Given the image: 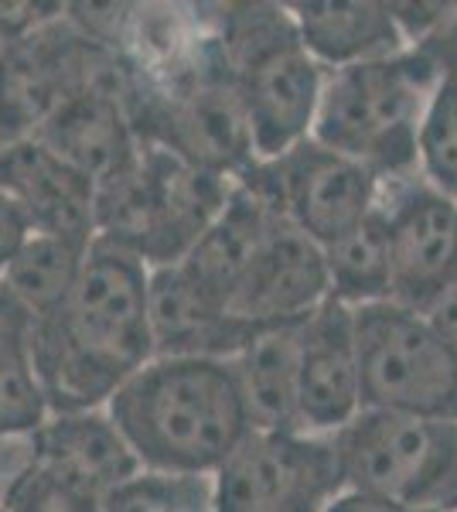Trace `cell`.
<instances>
[{"mask_svg": "<svg viewBox=\"0 0 457 512\" xmlns=\"http://www.w3.org/2000/svg\"><path fill=\"white\" fill-rule=\"evenodd\" d=\"M417 175L457 202V82H440L417 134Z\"/></svg>", "mask_w": 457, "mask_h": 512, "instance_id": "cb8c5ba5", "label": "cell"}, {"mask_svg": "<svg viewBox=\"0 0 457 512\" xmlns=\"http://www.w3.org/2000/svg\"><path fill=\"white\" fill-rule=\"evenodd\" d=\"M0 41H4V35H0Z\"/></svg>", "mask_w": 457, "mask_h": 512, "instance_id": "836d02e7", "label": "cell"}, {"mask_svg": "<svg viewBox=\"0 0 457 512\" xmlns=\"http://www.w3.org/2000/svg\"><path fill=\"white\" fill-rule=\"evenodd\" d=\"M324 512H417V509H403V506H393V502L372 499V495L342 489Z\"/></svg>", "mask_w": 457, "mask_h": 512, "instance_id": "1f68e13d", "label": "cell"}, {"mask_svg": "<svg viewBox=\"0 0 457 512\" xmlns=\"http://www.w3.org/2000/svg\"><path fill=\"white\" fill-rule=\"evenodd\" d=\"M324 301H328V274H324L321 246L290 226L284 216H277L239 287L232 318L249 328L301 321Z\"/></svg>", "mask_w": 457, "mask_h": 512, "instance_id": "9a60e30c", "label": "cell"}, {"mask_svg": "<svg viewBox=\"0 0 457 512\" xmlns=\"http://www.w3.org/2000/svg\"><path fill=\"white\" fill-rule=\"evenodd\" d=\"M28 448L31 465L96 495L99 502L140 472L134 451L106 410L48 414L45 424L28 437Z\"/></svg>", "mask_w": 457, "mask_h": 512, "instance_id": "e0dca14e", "label": "cell"}, {"mask_svg": "<svg viewBox=\"0 0 457 512\" xmlns=\"http://www.w3.org/2000/svg\"><path fill=\"white\" fill-rule=\"evenodd\" d=\"M362 410L359 352H355L352 308L324 301L301 325L297 366V414L301 434L331 437Z\"/></svg>", "mask_w": 457, "mask_h": 512, "instance_id": "5bb4252c", "label": "cell"}, {"mask_svg": "<svg viewBox=\"0 0 457 512\" xmlns=\"http://www.w3.org/2000/svg\"><path fill=\"white\" fill-rule=\"evenodd\" d=\"M134 89L137 62L130 59L127 72L116 82H106V86H96L89 93L69 99L38 130L35 140H41L65 164H72L79 175H86L99 192L130 168V161L137 158L140 144H144L137 137L134 120H130Z\"/></svg>", "mask_w": 457, "mask_h": 512, "instance_id": "4fadbf2b", "label": "cell"}, {"mask_svg": "<svg viewBox=\"0 0 457 512\" xmlns=\"http://www.w3.org/2000/svg\"><path fill=\"white\" fill-rule=\"evenodd\" d=\"M103 410L137 465L157 475L212 478L253 434L229 359L154 355Z\"/></svg>", "mask_w": 457, "mask_h": 512, "instance_id": "7a4b0ae2", "label": "cell"}, {"mask_svg": "<svg viewBox=\"0 0 457 512\" xmlns=\"http://www.w3.org/2000/svg\"><path fill=\"white\" fill-rule=\"evenodd\" d=\"M324 274H328V297L345 308H369V304L389 301V236L386 216L372 209L359 226H352L335 243L321 246Z\"/></svg>", "mask_w": 457, "mask_h": 512, "instance_id": "7402d4cb", "label": "cell"}, {"mask_svg": "<svg viewBox=\"0 0 457 512\" xmlns=\"http://www.w3.org/2000/svg\"><path fill=\"white\" fill-rule=\"evenodd\" d=\"M307 55L324 72L389 59L406 52V38L393 18V4L376 0H324V4H287Z\"/></svg>", "mask_w": 457, "mask_h": 512, "instance_id": "ffe728a7", "label": "cell"}, {"mask_svg": "<svg viewBox=\"0 0 457 512\" xmlns=\"http://www.w3.org/2000/svg\"><path fill=\"white\" fill-rule=\"evenodd\" d=\"M4 512H103V502L28 461L4 489Z\"/></svg>", "mask_w": 457, "mask_h": 512, "instance_id": "4316f807", "label": "cell"}, {"mask_svg": "<svg viewBox=\"0 0 457 512\" xmlns=\"http://www.w3.org/2000/svg\"><path fill=\"white\" fill-rule=\"evenodd\" d=\"M352 318L362 410L457 420V359L427 315L382 301Z\"/></svg>", "mask_w": 457, "mask_h": 512, "instance_id": "9c48e42d", "label": "cell"}, {"mask_svg": "<svg viewBox=\"0 0 457 512\" xmlns=\"http://www.w3.org/2000/svg\"><path fill=\"white\" fill-rule=\"evenodd\" d=\"M0 192L21 205L35 233L96 239V185L35 137L0 147Z\"/></svg>", "mask_w": 457, "mask_h": 512, "instance_id": "2e32d148", "label": "cell"}, {"mask_svg": "<svg viewBox=\"0 0 457 512\" xmlns=\"http://www.w3.org/2000/svg\"><path fill=\"white\" fill-rule=\"evenodd\" d=\"M440 86L434 65L406 48L389 59L324 72L311 140L362 164L382 185L417 175V134Z\"/></svg>", "mask_w": 457, "mask_h": 512, "instance_id": "277c9868", "label": "cell"}, {"mask_svg": "<svg viewBox=\"0 0 457 512\" xmlns=\"http://www.w3.org/2000/svg\"><path fill=\"white\" fill-rule=\"evenodd\" d=\"M103 512H212L209 478L140 472L103 499Z\"/></svg>", "mask_w": 457, "mask_h": 512, "instance_id": "d4e9b609", "label": "cell"}, {"mask_svg": "<svg viewBox=\"0 0 457 512\" xmlns=\"http://www.w3.org/2000/svg\"><path fill=\"white\" fill-rule=\"evenodd\" d=\"M389 236V301L427 311L457 280V202L420 175L382 185Z\"/></svg>", "mask_w": 457, "mask_h": 512, "instance_id": "7c38bea8", "label": "cell"}, {"mask_svg": "<svg viewBox=\"0 0 457 512\" xmlns=\"http://www.w3.org/2000/svg\"><path fill=\"white\" fill-rule=\"evenodd\" d=\"M151 332L154 355L232 359L253 328L229 318L178 263H171L151 270Z\"/></svg>", "mask_w": 457, "mask_h": 512, "instance_id": "d6986e66", "label": "cell"}, {"mask_svg": "<svg viewBox=\"0 0 457 512\" xmlns=\"http://www.w3.org/2000/svg\"><path fill=\"white\" fill-rule=\"evenodd\" d=\"M423 315H427V321L434 325V332L444 338V345L457 359V280L437 297L434 304H430L427 311H423Z\"/></svg>", "mask_w": 457, "mask_h": 512, "instance_id": "4dcf8cb0", "label": "cell"}, {"mask_svg": "<svg viewBox=\"0 0 457 512\" xmlns=\"http://www.w3.org/2000/svg\"><path fill=\"white\" fill-rule=\"evenodd\" d=\"M277 212L243 181H232V192L212 226L198 236V243L181 256L178 267L202 287L205 294L232 318V304L243 280L267 239Z\"/></svg>", "mask_w": 457, "mask_h": 512, "instance_id": "ac0fdd59", "label": "cell"}, {"mask_svg": "<svg viewBox=\"0 0 457 512\" xmlns=\"http://www.w3.org/2000/svg\"><path fill=\"white\" fill-rule=\"evenodd\" d=\"M212 41L253 134L256 161L311 137L324 69L307 55L287 4H222Z\"/></svg>", "mask_w": 457, "mask_h": 512, "instance_id": "3957f363", "label": "cell"}, {"mask_svg": "<svg viewBox=\"0 0 457 512\" xmlns=\"http://www.w3.org/2000/svg\"><path fill=\"white\" fill-rule=\"evenodd\" d=\"M127 48L96 38L55 4L38 24L0 41V147L35 137L69 99L127 72Z\"/></svg>", "mask_w": 457, "mask_h": 512, "instance_id": "52a82bcc", "label": "cell"}, {"mask_svg": "<svg viewBox=\"0 0 457 512\" xmlns=\"http://www.w3.org/2000/svg\"><path fill=\"white\" fill-rule=\"evenodd\" d=\"M28 359L52 414L103 410L154 359L151 270L120 246L93 239L72 294L31 328Z\"/></svg>", "mask_w": 457, "mask_h": 512, "instance_id": "6da1fadb", "label": "cell"}, {"mask_svg": "<svg viewBox=\"0 0 457 512\" xmlns=\"http://www.w3.org/2000/svg\"><path fill=\"white\" fill-rule=\"evenodd\" d=\"M413 52H420L423 59L434 65L440 82H457V4L420 45H413Z\"/></svg>", "mask_w": 457, "mask_h": 512, "instance_id": "83f0119b", "label": "cell"}, {"mask_svg": "<svg viewBox=\"0 0 457 512\" xmlns=\"http://www.w3.org/2000/svg\"><path fill=\"white\" fill-rule=\"evenodd\" d=\"M31 233H35V226H31V219L24 216L21 205L7 192H0V277H4L7 263L14 260V253L28 243Z\"/></svg>", "mask_w": 457, "mask_h": 512, "instance_id": "f546056e", "label": "cell"}, {"mask_svg": "<svg viewBox=\"0 0 457 512\" xmlns=\"http://www.w3.org/2000/svg\"><path fill=\"white\" fill-rule=\"evenodd\" d=\"M212 512H324L345 489L328 437L253 431L209 478Z\"/></svg>", "mask_w": 457, "mask_h": 512, "instance_id": "30bf717a", "label": "cell"}, {"mask_svg": "<svg viewBox=\"0 0 457 512\" xmlns=\"http://www.w3.org/2000/svg\"><path fill=\"white\" fill-rule=\"evenodd\" d=\"M0 512H4V485H0Z\"/></svg>", "mask_w": 457, "mask_h": 512, "instance_id": "d6a6232c", "label": "cell"}, {"mask_svg": "<svg viewBox=\"0 0 457 512\" xmlns=\"http://www.w3.org/2000/svg\"><path fill=\"white\" fill-rule=\"evenodd\" d=\"M89 243H76V239L52 236V233H31L28 243L14 253V260L4 270V284L11 294L28 308V315L41 321L55 315L72 294L86 260Z\"/></svg>", "mask_w": 457, "mask_h": 512, "instance_id": "603a6c76", "label": "cell"}, {"mask_svg": "<svg viewBox=\"0 0 457 512\" xmlns=\"http://www.w3.org/2000/svg\"><path fill=\"white\" fill-rule=\"evenodd\" d=\"M48 400L24 352L0 355V444L31 437L48 420Z\"/></svg>", "mask_w": 457, "mask_h": 512, "instance_id": "484cf974", "label": "cell"}, {"mask_svg": "<svg viewBox=\"0 0 457 512\" xmlns=\"http://www.w3.org/2000/svg\"><path fill=\"white\" fill-rule=\"evenodd\" d=\"M301 325L304 318L256 325L229 359L253 431H301V414H297Z\"/></svg>", "mask_w": 457, "mask_h": 512, "instance_id": "44dd1931", "label": "cell"}, {"mask_svg": "<svg viewBox=\"0 0 457 512\" xmlns=\"http://www.w3.org/2000/svg\"><path fill=\"white\" fill-rule=\"evenodd\" d=\"M239 181L318 246L335 243L382 202V181L372 171L311 137L280 158L256 161Z\"/></svg>", "mask_w": 457, "mask_h": 512, "instance_id": "8fae6325", "label": "cell"}, {"mask_svg": "<svg viewBox=\"0 0 457 512\" xmlns=\"http://www.w3.org/2000/svg\"><path fill=\"white\" fill-rule=\"evenodd\" d=\"M229 192L232 181L140 144L130 168L96 192V239L137 256L147 270L171 267L212 226Z\"/></svg>", "mask_w": 457, "mask_h": 512, "instance_id": "8992f818", "label": "cell"}, {"mask_svg": "<svg viewBox=\"0 0 457 512\" xmlns=\"http://www.w3.org/2000/svg\"><path fill=\"white\" fill-rule=\"evenodd\" d=\"M328 441L348 492L417 512H457V420L359 410Z\"/></svg>", "mask_w": 457, "mask_h": 512, "instance_id": "ba28073f", "label": "cell"}, {"mask_svg": "<svg viewBox=\"0 0 457 512\" xmlns=\"http://www.w3.org/2000/svg\"><path fill=\"white\" fill-rule=\"evenodd\" d=\"M130 120L144 144L164 147L191 168L226 181H239L256 164L249 120L212 35L198 38L185 59L171 62L161 76H151L137 62Z\"/></svg>", "mask_w": 457, "mask_h": 512, "instance_id": "5b68a950", "label": "cell"}, {"mask_svg": "<svg viewBox=\"0 0 457 512\" xmlns=\"http://www.w3.org/2000/svg\"><path fill=\"white\" fill-rule=\"evenodd\" d=\"M31 328H35V318H31L28 308L11 294V287L0 280V355L28 349Z\"/></svg>", "mask_w": 457, "mask_h": 512, "instance_id": "f1b7e54d", "label": "cell"}]
</instances>
